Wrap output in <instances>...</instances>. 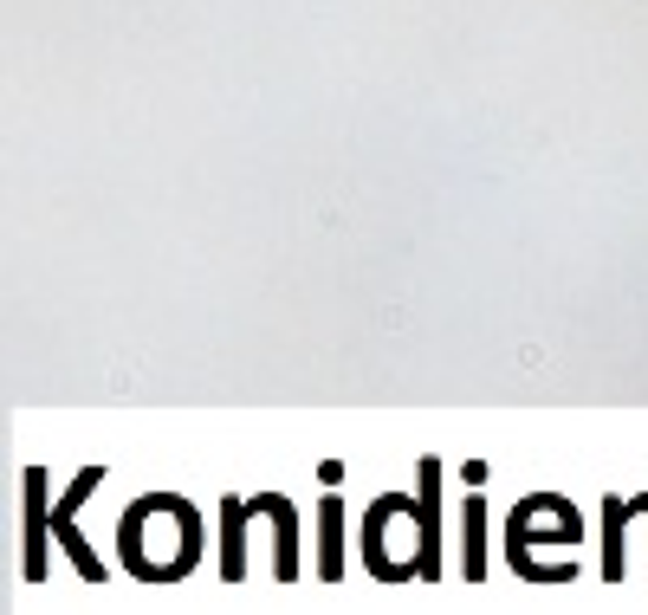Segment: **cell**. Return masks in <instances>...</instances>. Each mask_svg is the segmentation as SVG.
<instances>
[{
	"label": "cell",
	"instance_id": "1",
	"mask_svg": "<svg viewBox=\"0 0 648 615\" xmlns=\"http://www.w3.org/2000/svg\"><path fill=\"white\" fill-rule=\"evenodd\" d=\"M363 557L383 583L441 570V466L422 460V499H376L363 518Z\"/></svg>",
	"mask_w": 648,
	"mask_h": 615
},
{
	"label": "cell",
	"instance_id": "2",
	"mask_svg": "<svg viewBox=\"0 0 648 615\" xmlns=\"http://www.w3.org/2000/svg\"><path fill=\"white\" fill-rule=\"evenodd\" d=\"M117 551H124V564L137 570V577L169 583V577H182V570H195V557H201V518H195L188 499L149 492L137 512H124Z\"/></svg>",
	"mask_w": 648,
	"mask_h": 615
},
{
	"label": "cell",
	"instance_id": "3",
	"mask_svg": "<svg viewBox=\"0 0 648 615\" xmlns=\"http://www.w3.org/2000/svg\"><path fill=\"white\" fill-rule=\"evenodd\" d=\"M532 538H551V544H577L584 538V518H577V506H571V499H545V492H532L525 499V506L519 512H512V531H506V557H512V564H519L532 583H571V570H564V564H538V557H532Z\"/></svg>",
	"mask_w": 648,
	"mask_h": 615
},
{
	"label": "cell",
	"instance_id": "4",
	"mask_svg": "<svg viewBox=\"0 0 648 615\" xmlns=\"http://www.w3.org/2000/svg\"><path fill=\"white\" fill-rule=\"evenodd\" d=\"M46 538H52V525H46V473L39 466H26V577H46Z\"/></svg>",
	"mask_w": 648,
	"mask_h": 615
},
{
	"label": "cell",
	"instance_id": "5",
	"mask_svg": "<svg viewBox=\"0 0 648 615\" xmlns=\"http://www.w3.org/2000/svg\"><path fill=\"white\" fill-rule=\"evenodd\" d=\"M318 577L324 583L344 577V506H337V492H324V506H318Z\"/></svg>",
	"mask_w": 648,
	"mask_h": 615
},
{
	"label": "cell",
	"instance_id": "6",
	"mask_svg": "<svg viewBox=\"0 0 648 615\" xmlns=\"http://www.w3.org/2000/svg\"><path fill=\"white\" fill-rule=\"evenodd\" d=\"M623 518H629V499H603V583L623 577Z\"/></svg>",
	"mask_w": 648,
	"mask_h": 615
},
{
	"label": "cell",
	"instance_id": "7",
	"mask_svg": "<svg viewBox=\"0 0 648 615\" xmlns=\"http://www.w3.org/2000/svg\"><path fill=\"white\" fill-rule=\"evenodd\" d=\"M467 577L473 583L486 577V506H480V492L467 499Z\"/></svg>",
	"mask_w": 648,
	"mask_h": 615
},
{
	"label": "cell",
	"instance_id": "8",
	"mask_svg": "<svg viewBox=\"0 0 648 615\" xmlns=\"http://www.w3.org/2000/svg\"><path fill=\"white\" fill-rule=\"evenodd\" d=\"M635 506H642V512H648V492H642V499H635Z\"/></svg>",
	"mask_w": 648,
	"mask_h": 615
}]
</instances>
